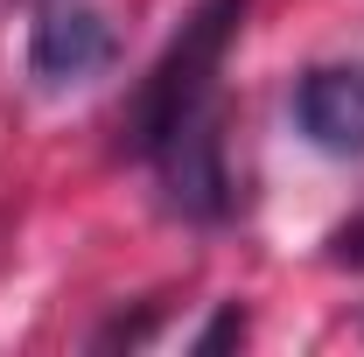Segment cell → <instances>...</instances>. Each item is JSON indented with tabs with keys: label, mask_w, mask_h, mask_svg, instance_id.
I'll return each instance as SVG.
<instances>
[{
	"label": "cell",
	"mask_w": 364,
	"mask_h": 357,
	"mask_svg": "<svg viewBox=\"0 0 364 357\" xmlns=\"http://www.w3.org/2000/svg\"><path fill=\"white\" fill-rule=\"evenodd\" d=\"M294 127L322 154H364V63H322L294 91Z\"/></svg>",
	"instance_id": "cell-3"
},
{
	"label": "cell",
	"mask_w": 364,
	"mask_h": 357,
	"mask_svg": "<svg viewBox=\"0 0 364 357\" xmlns=\"http://www.w3.org/2000/svg\"><path fill=\"white\" fill-rule=\"evenodd\" d=\"M238 336H245V315H238V309H225L218 322H210V329H203V336H196V351H218V343H238Z\"/></svg>",
	"instance_id": "cell-4"
},
{
	"label": "cell",
	"mask_w": 364,
	"mask_h": 357,
	"mask_svg": "<svg viewBox=\"0 0 364 357\" xmlns=\"http://www.w3.org/2000/svg\"><path fill=\"white\" fill-rule=\"evenodd\" d=\"M252 0H196L182 14L176 43L154 56L127 112V147L161 176L168 203L182 218H225L231 176H225V112H218V70L231 36L245 28Z\"/></svg>",
	"instance_id": "cell-1"
},
{
	"label": "cell",
	"mask_w": 364,
	"mask_h": 357,
	"mask_svg": "<svg viewBox=\"0 0 364 357\" xmlns=\"http://www.w3.org/2000/svg\"><path fill=\"white\" fill-rule=\"evenodd\" d=\"M336 260H364V224H350V231H336Z\"/></svg>",
	"instance_id": "cell-5"
},
{
	"label": "cell",
	"mask_w": 364,
	"mask_h": 357,
	"mask_svg": "<svg viewBox=\"0 0 364 357\" xmlns=\"http://www.w3.org/2000/svg\"><path fill=\"white\" fill-rule=\"evenodd\" d=\"M112 63V21L91 0H36V28H28V70L49 91L91 85Z\"/></svg>",
	"instance_id": "cell-2"
}]
</instances>
